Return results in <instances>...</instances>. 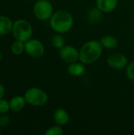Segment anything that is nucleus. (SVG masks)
Masks as SVG:
<instances>
[{"label": "nucleus", "mask_w": 134, "mask_h": 135, "mask_svg": "<svg viewBox=\"0 0 134 135\" xmlns=\"http://www.w3.org/2000/svg\"><path fill=\"white\" fill-rule=\"evenodd\" d=\"M51 29L56 33L64 34L70 32L74 25V19L73 15L63 9L54 12L53 15L49 20Z\"/></svg>", "instance_id": "1"}, {"label": "nucleus", "mask_w": 134, "mask_h": 135, "mask_svg": "<svg viewBox=\"0 0 134 135\" xmlns=\"http://www.w3.org/2000/svg\"><path fill=\"white\" fill-rule=\"evenodd\" d=\"M103 49V47L100 40H89L79 50V61L85 65L94 63L101 57Z\"/></svg>", "instance_id": "2"}, {"label": "nucleus", "mask_w": 134, "mask_h": 135, "mask_svg": "<svg viewBox=\"0 0 134 135\" xmlns=\"http://www.w3.org/2000/svg\"><path fill=\"white\" fill-rule=\"evenodd\" d=\"M15 40L26 42L32 36L33 29L32 25L24 19H18L13 22L12 32Z\"/></svg>", "instance_id": "3"}, {"label": "nucleus", "mask_w": 134, "mask_h": 135, "mask_svg": "<svg viewBox=\"0 0 134 135\" xmlns=\"http://www.w3.org/2000/svg\"><path fill=\"white\" fill-rule=\"evenodd\" d=\"M24 97L27 104L34 107L44 106L48 101V96L47 93L42 89L37 87H32L28 89Z\"/></svg>", "instance_id": "4"}, {"label": "nucleus", "mask_w": 134, "mask_h": 135, "mask_svg": "<svg viewBox=\"0 0 134 135\" xmlns=\"http://www.w3.org/2000/svg\"><path fill=\"white\" fill-rule=\"evenodd\" d=\"M33 13L38 20L47 21L54 13V7L48 0H38L34 4Z\"/></svg>", "instance_id": "5"}, {"label": "nucleus", "mask_w": 134, "mask_h": 135, "mask_svg": "<svg viewBox=\"0 0 134 135\" xmlns=\"http://www.w3.org/2000/svg\"><path fill=\"white\" fill-rule=\"evenodd\" d=\"M24 51L32 58H40L45 52L43 44L37 39H30L24 43Z\"/></svg>", "instance_id": "6"}, {"label": "nucleus", "mask_w": 134, "mask_h": 135, "mask_svg": "<svg viewBox=\"0 0 134 135\" xmlns=\"http://www.w3.org/2000/svg\"><path fill=\"white\" fill-rule=\"evenodd\" d=\"M59 56L63 62L70 64L79 61V50L73 46L65 45L59 49Z\"/></svg>", "instance_id": "7"}, {"label": "nucleus", "mask_w": 134, "mask_h": 135, "mask_svg": "<svg viewBox=\"0 0 134 135\" xmlns=\"http://www.w3.org/2000/svg\"><path fill=\"white\" fill-rule=\"evenodd\" d=\"M107 62L108 66L115 70H122L126 68L128 65L127 57L121 53H115L108 56L107 59Z\"/></svg>", "instance_id": "8"}, {"label": "nucleus", "mask_w": 134, "mask_h": 135, "mask_svg": "<svg viewBox=\"0 0 134 135\" xmlns=\"http://www.w3.org/2000/svg\"><path fill=\"white\" fill-rule=\"evenodd\" d=\"M96 7L103 13L113 12L118 6V0H96Z\"/></svg>", "instance_id": "9"}, {"label": "nucleus", "mask_w": 134, "mask_h": 135, "mask_svg": "<svg viewBox=\"0 0 134 135\" xmlns=\"http://www.w3.org/2000/svg\"><path fill=\"white\" fill-rule=\"evenodd\" d=\"M53 118L55 123L62 127L67 125L70 121V115L68 112L64 108H61L54 110L53 114Z\"/></svg>", "instance_id": "10"}, {"label": "nucleus", "mask_w": 134, "mask_h": 135, "mask_svg": "<svg viewBox=\"0 0 134 135\" xmlns=\"http://www.w3.org/2000/svg\"><path fill=\"white\" fill-rule=\"evenodd\" d=\"M67 72L74 77H81L85 74V64L81 62H74L70 63L67 67Z\"/></svg>", "instance_id": "11"}, {"label": "nucleus", "mask_w": 134, "mask_h": 135, "mask_svg": "<svg viewBox=\"0 0 134 135\" xmlns=\"http://www.w3.org/2000/svg\"><path fill=\"white\" fill-rule=\"evenodd\" d=\"M26 103L27 102L24 96H15L9 100L10 110L13 112H19L23 110Z\"/></svg>", "instance_id": "12"}, {"label": "nucleus", "mask_w": 134, "mask_h": 135, "mask_svg": "<svg viewBox=\"0 0 134 135\" xmlns=\"http://www.w3.org/2000/svg\"><path fill=\"white\" fill-rule=\"evenodd\" d=\"M13 22L7 16H0V36H5L12 32Z\"/></svg>", "instance_id": "13"}, {"label": "nucleus", "mask_w": 134, "mask_h": 135, "mask_svg": "<svg viewBox=\"0 0 134 135\" xmlns=\"http://www.w3.org/2000/svg\"><path fill=\"white\" fill-rule=\"evenodd\" d=\"M100 41L102 46L103 47V48H106L108 50L115 49L118 45V39L113 36H111V35L103 36V37H101Z\"/></svg>", "instance_id": "14"}, {"label": "nucleus", "mask_w": 134, "mask_h": 135, "mask_svg": "<svg viewBox=\"0 0 134 135\" xmlns=\"http://www.w3.org/2000/svg\"><path fill=\"white\" fill-rule=\"evenodd\" d=\"M103 12L97 7L92 8L87 13V21L90 24H97L103 18Z\"/></svg>", "instance_id": "15"}, {"label": "nucleus", "mask_w": 134, "mask_h": 135, "mask_svg": "<svg viewBox=\"0 0 134 135\" xmlns=\"http://www.w3.org/2000/svg\"><path fill=\"white\" fill-rule=\"evenodd\" d=\"M51 42L52 46L56 49H61L62 47L66 45L65 38L62 36V34H60V33H57L54 35L51 40Z\"/></svg>", "instance_id": "16"}, {"label": "nucleus", "mask_w": 134, "mask_h": 135, "mask_svg": "<svg viewBox=\"0 0 134 135\" xmlns=\"http://www.w3.org/2000/svg\"><path fill=\"white\" fill-rule=\"evenodd\" d=\"M11 51L15 55H20L24 51V42L15 40L10 47Z\"/></svg>", "instance_id": "17"}, {"label": "nucleus", "mask_w": 134, "mask_h": 135, "mask_svg": "<svg viewBox=\"0 0 134 135\" xmlns=\"http://www.w3.org/2000/svg\"><path fill=\"white\" fill-rule=\"evenodd\" d=\"M64 131L62 127V126L59 125H55L49 127L44 133L45 135H62L63 134Z\"/></svg>", "instance_id": "18"}, {"label": "nucleus", "mask_w": 134, "mask_h": 135, "mask_svg": "<svg viewBox=\"0 0 134 135\" xmlns=\"http://www.w3.org/2000/svg\"><path fill=\"white\" fill-rule=\"evenodd\" d=\"M10 110L9 101L2 98L0 99V115L6 114Z\"/></svg>", "instance_id": "19"}, {"label": "nucleus", "mask_w": 134, "mask_h": 135, "mask_svg": "<svg viewBox=\"0 0 134 135\" xmlns=\"http://www.w3.org/2000/svg\"><path fill=\"white\" fill-rule=\"evenodd\" d=\"M126 68V76L127 78L134 82V62H130L127 65Z\"/></svg>", "instance_id": "20"}, {"label": "nucleus", "mask_w": 134, "mask_h": 135, "mask_svg": "<svg viewBox=\"0 0 134 135\" xmlns=\"http://www.w3.org/2000/svg\"><path fill=\"white\" fill-rule=\"evenodd\" d=\"M10 123V119L9 115L6 114H2L0 116V127H6Z\"/></svg>", "instance_id": "21"}, {"label": "nucleus", "mask_w": 134, "mask_h": 135, "mask_svg": "<svg viewBox=\"0 0 134 135\" xmlns=\"http://www.w3.org/2000/svg\"><path fill=\"white\" fill-rule=\"evenodd\" d=\"M5 88L3 86V85L2 83H0V99L3 98L5 96Z\"/></svg>", "instance_id": "22"}, {"label": "nucleus", "mask_w": 134, "mask_h": 135, "mask_svg": "<svg viewBox=\"0 0 134 135\" xmlns=\"http://www.w3.org/2000/svg\"><path fill=\"white\" fill-rule=\"evenodd\" d=\"M2 59V52L0 51V61H1Z\"/></svg>", "instance_id": "23"}, {"label": "nucleus", "mask_w": 134, "mask_h": 135, "mask_svg": "<svg viewBox=\"0 0 134 135\" xmlns=\"http://www.w3.org/2000/svg\"><path fill=\"white\" fill-rule=\"evenodd\" d=\"M1 131H2V127H0V133H1Z\"/></svg>", "instance_id": "24"}]
</instances>
